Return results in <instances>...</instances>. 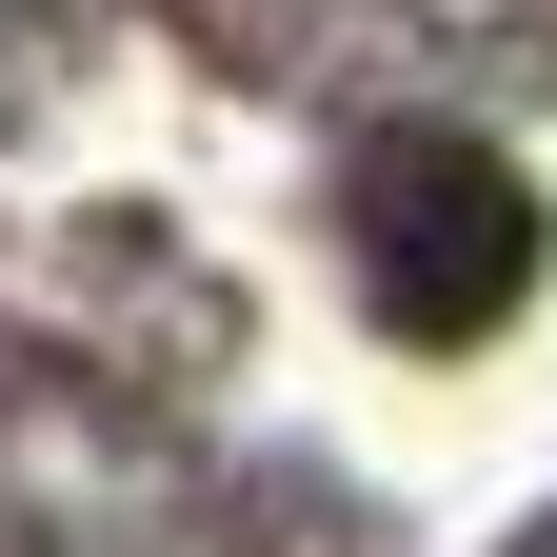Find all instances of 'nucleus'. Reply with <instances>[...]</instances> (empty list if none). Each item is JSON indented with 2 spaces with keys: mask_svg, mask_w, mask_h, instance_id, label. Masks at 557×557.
Wrapping results in <instances>:
<instances>
[{
  "mask_svg": "<svg viewBox=\"0 0 557 557\" xmlns=\"http://www.w3.org/2000/svg\"><path fill=\"white\" fill-rule=\"evenodd\" d=\"M359 278H379L398 338H478L537 278V199L478 160V139H379L359 160Z\"/></svg>",
  "mask_w": 557,
  "mask_h": 557,
  "instance_id": "obj_1",
  "label": "nucleus"
},
{
  "mask_svg": "<svg viewBox=\"0 0 557 557\" xmlns=\"http://www.w3.org/2000/svg\"><path fill=\"white\" fill-rule=\"evenodd\" d=\"M21 81H40V40H21V21H0V100H21Z\"/></svg>",
  "mask_w": 557,
  "mask_h": 557,
  "instance_id": "obj_2",
  "label": "nucleus"
}]
</instances>
